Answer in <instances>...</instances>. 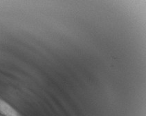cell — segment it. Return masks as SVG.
I'll list each match as a JSON object with an SVG mask.
<instances>
[]
</instances>
